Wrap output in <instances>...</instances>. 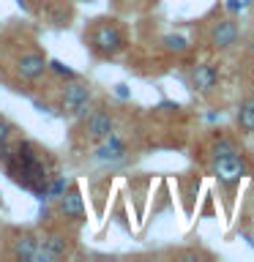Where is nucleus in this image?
Instances as JSON below:
<instances>
[{
	"mask_svg": "<svg viewBox=\"0 0 254 262\" xmlns=\"http://www.w3.org/2000/svg\"><path fill=\"white\" fill-rule=\"evenodd\" d=\"M0 161H3L8 180L36 194L38 200L47 196L49 180L57 175V161L52 159V153L33 139H11L0 147Z\"/></svg>",
	"mask_w": 254,
	"mask_h": 262,
	"instance_id": "nucleus-1",
	"label": "nucleus"
},
{
	"mask_svg": "<svg viewBox=\"0 0 254 262\" xmlns=\"http://www.w3.org/2000/svg\"><path fill=\"white\" fill-rule=\"evenodd\" d=\"M85 44L96 57L110 60V57H118L123 49H126V30H123V25L118 19L101 16V19H93L88 25Z\"/></svg>",
	"mask_w": 254,
	"mask_h": 262,
	"instance_id": "nucleus-2",
	"label": "nucleus"
},
{
	"mask_svg": "<svg viewBox=\"0 0 254 262\" xmlns=\"http://www.w3.org/2000/svg\"><path fill=\"white\" fill-rule=\"evenodd\" d=\"M90 104H93V88L85 79L71 77L66 85H60V93H57V112L66 115V118H82Z\"/></svg>",
	"mask_w": 254,
	"mask_h": 262,
	"instance_id": "nucleus-3",
	"label": "nucleus"
},
{
	"mask_svg": "<svg viewBox=\"0 0 254 262\" xmlns=\"http://www.w3.org/2000/svg\"><path fill=\"white\" fill-rule=\"evenodd\" d=\"M210 175L219 180V186L235 188L246 175H249V161L243 159L241 150L221 153V156H210Z\"/></svg>",
	"mask_w": 254,
	"mask_h": 262,
	"instance_id": "nucleus-4",
	"label": "nucleus"
},
{
	"mask_svg": "<svg viewBox=\"0 0 254 262\" xmlns=\"http://www.w3.org/2000/svg\"><path fill=\"white\" fill-rule=\"evenodd\" d=\"M74 241L71 232H66V229H44V232H38V251H36V259L33 262H55V259H66L71 257Z\"/></svg>",
	"mask_w": 254,
	"mask_h": 262,
	"instance_id": "nucleus-5",
	"label": "nucleus"
},
{
	"mask_svg": "<svg viewBox=\"0 0 254 262\" xmlns=\"http://www.w3.org/2000/svg\"><path fill=\"white\" fill-rule=\"evenodd\" d=\"M47 69H49V60L36 44H28L14 55V74L22 82H38L47 74Z\"/></svg>",
	"mask_w": 254,
	"mask_h": 262,
	"instance_id": "nucleus-6",
	"label": "nucleus"
},
{
	"mask_svg": "<svg viewBox=\"0 0 254 262\" xmlns=\"http://www.w3.org/2000/svg\"><path fill=\"white\" fill-rule=\"evenodd\" d=\"M112 131H115V115L107 110V106H96V110H88L82 115L79 134L85 142L96 145V142H101L104 137H110Z\"/></svg>",
	"mask_w": 254,
	"mask_h": 262,
	"instance_id": "nucleus-7",
	"label": "nucleus"
},
{
	"mask_svg": "<svg viewBox=\"0 0 254 262\" xmlns=\"http://www.w3.org/2000/svg\"><path fill=\"white\" fill-rule=\"evenodd\" d=\"M241 41V30H238V22L232 16H219V19L210 22L208 28V44L216 52H229L235 49V44Z\"/></svg>",
	"mask_w": 254,
	"mask_h": 262,
	"instance_id": "nucleus-8",
	"label": "nucleus"
},
{
	"mask_svg": "<svg viewBox=\"0 0 254 262\" xmlns=\"http://www.w3.org/2000/svg\"><path fill=\"white\" fill-rule=\"evenodd\" d=\"M55 213L63 221H74V224L85 221V200H82L79 183H69L60 196H55Z\"/></svg>",
	"mask_w": 254,
	"mask_h": 262,
	"instance_id": "nucleus-9",
	"label": "nucleus"
},
{
	"mask_svg": "<svg viewBox=\"0 0 254 262\" xmlns=\"http://www.w3.org/2000/svg\"><path fill=\"white\" fill-rule=\"evenodd\" d=\"M38 251V232L36 229H14L8 241V257L16 262H33Z\"/></svg>",
	"mask_w": 254,
	"mask_h": 262,
	"instance_id": "nucleus-10",
	"label": "nucleus"
},
{
	"mask_svg": "<svg viewBox=\"0 0 254 262\" xmlns=\"http://www.w3.org/2000/svg\"><path fill=\"white\" fill-rule=\"evenodd\" d=\"M188 82H192L197 93H210L219 85V69L213 63H197L192 74H188Z\"/></svg>",
	"mask_w": 254,
	"mask_h": 262,
	"instance_id": "nucleus-11",
	"label": "nucleus"
},
{
	"mask_svg": "<svg viewBox=\"0 0 254 262\" xmlns=\"http://www.w3.org/2000/svg\"><path fill=\"white\" fill-rule=\"evenodd\" d=\"M123 156H126V142L115 131L110 137H104L101 142H96V159L98 161H118Z\"/></svg>",
	"mask_w": 254,
	"mask_h": 262,
	"instance_id": "nucleus-12",
	"label": "nucleus"
},
{
	"mask_svg": "<svg viewBox=\"0 0 254 262\" xmlns=\"http://www.w3.org/2000/svg\"><path fill=\"white\" fill-rule=\"evenodd\" d=\"M235 126L241 134L246 137H254V93L246 96L241 104H238V112H235Z\"/></svg>",
	"mask_w": 254,
	"mask_h": 262,
	"instance_id": "nucleus-13",
	"label": "nucleus"
},
{
	"mask_svg": "<svg viewBox=\"0 0 254 262\" xmlns=\"http://www.w3.org/2000/svg\"><path fill=\"white\" fill-rule=\"evenodd\" d=\"M232 150H238V145H235V139H232V137H227V134L213 137V139H210V147H208V153H210V156L232 153Z\"/></svg>",
	"mask_w": 254,
	"mask_h": 262,
	"instance_id": "nucleus-14",
	"label": "nucleus"
},
{
	"mask_svg": "<svg viewBox=\"0 0 254 262\" xmlns=\"http://www.w3.org/2000/svg\"><path fill=\"white\" fill-rule=\"evenodd\" d=\"M14 134H16V126H14V123L6 118V115H0V147L11 142Z\"/></svg>",
	"mask_w": 254,
	"mask_h": 262,
	"instance_id": "nucleus-15",
	"label": "nucleus"
},
{
	"mask_svg": "<svg viewBox=\"0 0 254 262\" xmlns=\"http://www.w3.org/2000/svg\"><path fill=\"white\" fill-rule=\"evenodd\" d=\"M164 44H167V49H172V52H186V38H180V36H167Z\"/></svg>",
	"mask_w": 254,
	"mask_h": 262,
	"instance_id": "nucleus-16",
	"label": "nucleus"
}]
</instances>
